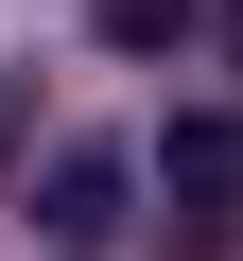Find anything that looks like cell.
<instances>
[{"label":"cell","mask_w":243,"mask_h":261,"mask_svg":"<svg viewBox=\"0 0 243 261\" xmlns=\"http://www.w3.org/2000/svg\"><path fill=\"white\" fill-rule=\"evenodd\" d=\"M208 35H226V53H243V0H226V18H208Z\"/></svg>","instance_id":"cell-4"},{"label":"cell","mask_w":243,"mask_h":261,"mask_svg":"<svg viewBox=\"0 0 243 261\" xmlns=\"http://www.w3.org/2000/svg\"><path fill=\"white\" fill-rule=\"evenodd\" d=\"M191 18H208V0H87V35H104V53H174Z\"/></svg>","instance_id":"cell-3"},{"label":"cell","mask_w":243,"mask_h":261,"mask_svg":"<svg viewBox=\"0 0 243 261\" xmlns=\"http://www.w3.org/2000/svg\"><path fill=\"white\" fill-rule=\"evenodd\" d=\"M157 174H174L191 209H226V192H243V122H174V140H157Z\"/></svg>","instance_id":"cell-2"},{"label":"cell","mask_w":243,"mask_h":261,"mask_svg":"<svg viewBox=\"0 0 243 261\" xmlns=\"http://www.w3.org/2000/svg\"><path fill=\"white\" fill-rule=\"evenodd\" d=\"M35 226H52V244H104V226H122V157H104V140H70V157H52V192H35Z\"/></svg>","instance_id":"cell-1"}]
</instances>
